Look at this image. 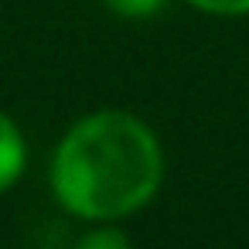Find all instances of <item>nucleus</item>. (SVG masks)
<instances>
[{
    "label": "nucleus",
    "instance_id": "nucleus-4",
    "mask_svg": "<svg viewBox=\"0 0 249 249\" xmlns=\"http://www.w3.org/2000/svg\"><path fill=\"white\" fill-rule=\"evenodd\" d=\"M103 4L109 14H116L123 21H150L167 7V0H103Z\"/></svg>",
    "mask_w": 249,
    "mask_h": 249
},
{
    "label": "nucleus",
    "instance_id": "nucleus-1",
    "mask_svg": "<svg viewBox=\"0 0 249 249\" xmlns=\"http://www.w3.org/2000/svg\"><path fill=\"white\" fill-rule=\"evenodd\" d=\"M164 181V147L147 120L96 109L75 120L52 154L55 201L82 222H120L154 201Z\"/></svg>",
    "mask_w": 249,
    "mask_h": 249
},
{
    "label": "nucleus",
    "instance_id": "nucleus-5",
    "mask_svg": "<svg viewBox=\"0 0 249 249\" xmlns=\"http://www.w3.org/2000/svg\"><path fill=\"white\" fill-rule=\"evenodd\" d=\"M184 4L208 18H246L249 14V0H184Z\"/></svg>",
    "mask_w": 249,
    "mask_h": 249
},
{
    "label": "nucleus",
    "instance_id": "nucleus-3",
    "mask_svg": "<svg viewBox=\"0 0 249 249\" xmlns=\"http://www.w3.org/2000/svg\"><path fill=\"white\" fill-rule=\"evenodd\" d=\"M72 249H133V242L113 222H96V229H89L86 235H79V242Z\"/></svg>",
    "mask_w": 249,
    "mask_h": 249
},
{
    "label": "nucleus",
    "instance_id": "nucleus-2",
    "mask_svg": "<svg viewBox=\"0 0 249 249\" xmlns=\"http://www.w3.org/2000/svg\"><path fill=\"white\" fill-rule=\"evenodd\" d=\"M28 167V140L11 113L0 109V195L11 191Z\"/></svg>",
    "mask_w": 249,
    "mask_h": 249
}]
</instances>
